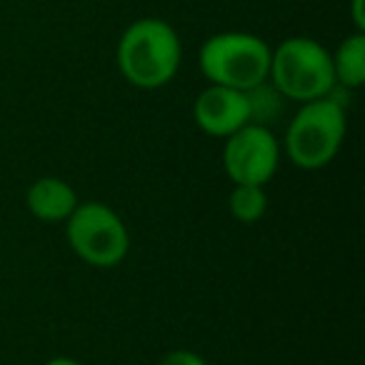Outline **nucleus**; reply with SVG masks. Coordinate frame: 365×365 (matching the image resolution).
Returning a JSON list of instances; mask_svg holds the SVG:
<instances>
[{"mask_svg": "<svg viewBox=\"0 0 365 365\" xmlns=\"http://www.w3.org/2000/svg\"><path fill=\"white\" fill-rule=\"evenodd\" d=\"M330 63H333V76L335 88L343 91H355L365 83V33L355 31L340 46L335 53H330Z\"/></svg>", "mask_w": 365, "mask_h": 365, "instance_id": "1a4fd4ad", "label": "nucleus"}, {"mask_svg": "<svg viewBox=\"0 0 365 365\" xmlns=\"http://www.w3.org/2000/svg\"><path fill=\"white\" fill-rule=\"evenodd\" d=\"M268 81L285 101L308 103L330 96L335 88L330 51L313 38H288L270 48Z\"/></svg>", "mask_w": 365, "mask_h": 365, "instance_id": "7ed1b4c3", "label": "nucleus"}, {"mask_svg": "<svg viewBox=\"0 0 365 365\" xmlns=\"http://www.w3.org/2000/svg\"><path fill=\"white\" fill-rule=\"evenodd\" d=\"M353 23L355 31L365 33V13H363V0H353Z\"/></svg>", "mask_w": 365, "mask_h": 365, "instance_id": "ddd939ff", "label": "nucleus"}, {"mask_svg": "<svg viewBox=\"0 0 365 365\" xmlns=\"http://www.w3.org/2000/svg\"><path fill=\"white\" fill-rule=\"evenodd\" d=\"M78 193L71 182L56 175L38 178L26 193V205L33 218L43 223H66L78 208Z\"/></svg>", "mask_w": 365, "mask_h": 365, "instance_id": "6e6552de", "label": "nucleus"}, {"mask_svg": "<svg viewBox=\"0 0 365 365\" xmlns=\"http://www.w3.org/2000/svg\"><path fill=\"white\" fill-rule=\"evenodd\" d=\"M245 93V103H248V120L255 125L270 128V123H275L283 113V101L285 98L275 91V86L270 81H263L258 86L248 88Z\"/></svg>", "mask_w": 365, "mask_h": 365, "instance_id": "9d476101", "label": "nucleus"}, {"mask_svg": "<svg viewBox=\"0 0 365 365\" xmlns=\"http://www.w3.org/2000/svg\"><path fill=\"white\" fill-rule=\"evenodd\" d=\"M345 128V103L333 93L300 103L285 130V155L300 170H320L338 155Z\"/></svg>", "mask_w": 365, "mask_h": 365, "instance_id": "f03ea898", "label": "nucleus"}, {"mask_svg": "<svg viewBox=\"0 0 365 365\" xmlns=\"http://www.w3.org/2000/svg\"><path fill=\"white\" fill-rule=\"evenodd\" d=\"M198 68L210 86L248 91L268 81L270 46L253 33H215L200 46Z\"/></svg>", "mask_w": 365, "mask_h": 365, "instance_id": "20e7f679", "label": "nucleus"}, {"mask_svg": "<svg viewBox=\"0 0 365 365\" xmlns=\"http://www.w3.org/2000/svg\"><path fill=\"white\" fill-rule=\"evenodd\" d=\"M182 46L175 28L160 18H140L123 31L115 48L120 76L140 91H158L178 76Z\"/></svg>", "mask_w": 365, "mask_h": 365, "instance_id": "f257e3e1", "label": "nucleus"}, {"mask_svg": "<svg viewBox=\"0 0 365 365\" xmlns=\"http://www.w3.org/2000/svg\"><path fill=\"white\" fill-rule=\"evenodd\" d=\"M158 365H208V360L190 348H175V350H170V353L163 355Z\"/></svg>", "mask_w": 365, "mask_h": 365, "instance_id": "f8f14e48", "label": "nucleus"}, {"mask_svg": "<svg viewBox=\"0 0 365 365\" xmlns=\"http://www.w3.org/2000/svg\"><path fill=\"white\" fill-rule=\"evenodd\" d=\"M193 120L200 133L210 138H228L248 120L245 93L225 86H208L193 103Z\"/></svg>", "mask_w": 365, "mask_h": 365, "instance_id": "0eeeda50", "label": "nucleus"}, {"mask_svg": "<svg viewBox=\"0 0 365 365\" xmlns=\"http://www.w3.org/2000/svg\"><path fill=\"white\" fill-rule=\"evenodd\" d=\"M228 210L238 223H258L268 213L265 185H233V190L228 195Z\"/></svg>", "mask_w": 365, "mask_h": 365, "instance_id": "9b49d317", "label": "nucleus"}, {"mask_svg": "<svg viewBox=\"0 0 365 365\" xmlns=\"http://www.w3.org/2000/svg\"><path fill=\"white\" fill-rule=\"evenodd\" d=\"M43 365H83L81 360H76V358H66V355H58V358H51L48 363H43Z\"/></svg>", "mask_w": 365, "mask_h": 365, "instance_id": "4468645a", "label": "nucleus"}, {"mask_svg": "<svg viewBox=\"0 0 365 365\" xmlns=\"http://www.w3.org/2000/svg\"><path fill=\"white\" fill-rule=\"evenodd\" d=\"M66 238L73 253L93 268H115L130 250V233L123 218L101 200L78 203L66 220Z\"/></svg>", "mask_w": 365, "mask_h": 365, "instance_id": "39448f33", "label": "nucleus"}, {"mask_svg": "<svg viewBox=\"0 0 365 365\" xmlns=\"http://www.w3.org/2000/svg\"><path fill=\"white\" fill-rule=\"evenodd\" d=\"M280 165V143L265 125L245 123L225 138L223 168L233 185H268Z\"/></svg>", "mask_w": 365, "mask_h": 365, "instance_id": "423d86ee", "label": "nucleus"}]
</instances>
